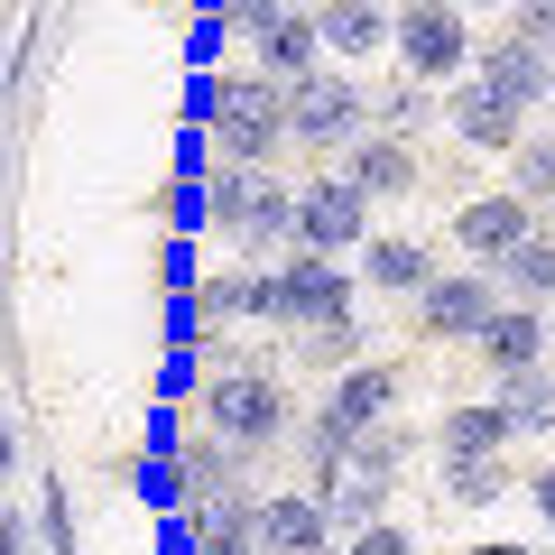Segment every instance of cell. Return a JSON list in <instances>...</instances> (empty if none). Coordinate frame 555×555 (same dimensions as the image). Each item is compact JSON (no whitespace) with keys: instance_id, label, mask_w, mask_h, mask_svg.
<instances>
[{"instance_id":"obj_1","label":"cell","mask_w":555,"mask_h":555,"mask_svg":"<svg viewBox=\"0 0 555 555\" xmlns=\"http://www.w3.org/2000/svg\"><path fill=\"white\" fill-rule=\"evenodd\" d=\"M278 149H287V93L259 75H214V158L269 177Z\"/></svg>"},{"instance_id":"obj_16","label":"cell","mask_w":555,"mask_h":555,"mask_svg":"<svg viewBox=\"0 0 555 555\" xmlns=\"http://www.w3.org/2000/svg\"><path fill=\"white\" fill-rule=\"evenodd\" d=\"M195 555H269L259 546V491L195 500Z\"/></svg>"},{"instance_id":"obj_26","label":"cell","mask_w":555,"mask_h":555,"mask_svg":"<svg viewBox=\"0 0 555 555\" xmlns=\"http://www.w3.org/2000/svg\"><path fill=\"white\" fill-rule=\"evenodd\" d=\"M426 112H436V93H426V83H398V93L371 102V120H389V139H416V130H426Z\"/></svg>"},{"instance_id":"obj_33","label":"cell","mask_w":555,"mask_h":555,"mask_svg":"<svg viewBox=\"0 0 555 555\" xmlns=\"http://www.w3.org/2000/svg\"><path fill=\"white\" fill-rule=\"evenodd\" d=\"M528 500H537V518L555 528V463H537V473H528Z\"/></svg>"},{"instance_id":"obj_4","label":"cell","mask_w":555,"mask_h":555,"mask_svg":"<svg viewBox=\"0 0 555 555\" xmlns=\"http://www.w3.org/2000/svg\"><path fill=\"white\" fill-rule=\"evenodd\" d=\"M473 10H454V0H416V10H398L389 28V56H398V83H463V65H473Z\"/></svg>"},{"instance_id":"obj_20","label":"cell","mask_w":555,"mask_h":555,"mask_svg":"<svg viewBox=\"0 0 555 555\" xmlns=\"http://www.w3.org/2000/svg\"><path fill=\"white\" fill-rule=\"evenodd\" d=\"M491 408L509 416V436H555V371H528V379H500Z\"/></svg>"},{"instance_id":"obj_2","label":"cell","mask_w":555,"mask_h":555,"mask_svg":"<svg viewBox=\"0 0 555 555\" xmlns=\"http://www.w3.org/2000/svg\"><path fill=\"white\" fill-rule=\"evenodd\" d=\"M297 426V408H287V389H278V371H222V379H204V436L214 444H232L241 463L250 454H269L278 436Z\"/></svg>"},{"instance_id":"obj_18","label":"cell","mask_w":555,"mask_h":555,"mask_svg":"<svg viewBox=\"0 0 555 555\" xmlns=\"http://www.w3.org/2000/svg\"><path fill=\"white\" fill-rule=\"evenodd\" d=\"M509 416H500L491 408V398H473V408H454V416H444V426H436V454L444 463H481V454H509Z\"/></svg>"},{"instance_id":"obj_24","label":"cell","mask_w":555,"mask_h":555,"mask_svg":"<svg viewBox=\"0 0 555 555\" xmlns=\"http://www.w3.org/2000/svg\"><path fill=\"white\" fill-rule=\"evenodd\" d=\"M509 195L518 204H555V130H528L509 149Z\"/></svg>"},{"instance_id":"obj_14","label":"cell","mask_w":555,"mask_h":555,"mask_svg":"<svg viewBox=\"0 0 555 555\" xmlns=\"http://www.w3.org/2000/svg\"><path fill=\"white\" fill-rule=\"evenodd\" d=\"M334 177H343V185H361L371 204L416 195V149H408V139H389V130H361V139H352V158H343Z\"/></svg>"},{"instance_id":"obj_11","label":"cell","mask_w":555,"mask_h":555,"mask_svg":"<svg viewBox=\"0 0 555 555\" xmlns=\"http://www.w3.org/2000/svg\"><path fill=\"white\" fill-rule=\"evenodd\" d=\"M473 83H491L500 102H546V47H528V38H509V28H491V38L473 47Z\"/></svg>"},{"instance_id":"obj_22","label":"cell","mask_w":555,"mask_h":555,"mask_svg":"<svg viewBox=\"0 0 555 555\" xmlns=\"http://www.w3.org/2000/svg\"><path fill=\"white\" fill-rule=\"evenodd\" d=\"M509 454H481V463H444V500L454 509H491V500H509Z\"/></svg>"},{"instance_id":"obj_29","label":"cell","mask_w":555,"mask_h":555,"mask_svg":"<svg viewBox=\"0 0 555 555\" xmlns=\"http://www.w3.org/2000/svg\"><path fill=\"white\" fill-rule=\"evenodd\" d=\"M509 38H528V47H546V56H555V0H518V10H509Z\"/></svg>"},{"instance_id":"obj_32","label":"cell","mask_w":555,"mask_h":555,"mask_svg":"<svg viewBox=\"0 0 555 555\" xmlns=\"http://www.w3.org/2000/svg\"><path fill=\"white\" fill-rule=\"evenodd\" d=\"M222 28H232V20H195V28H185V56L204 65V56H214V47H222Z\"/></svg>"},{"instance_id":"obj_10","label":"cell","mask_w":555,"mask_h":555,"mask_svg":"<svg viewBox=\"0 0 555 555\" xmlns=\"http://www.w3.org/2000/svg\"><path fill=\"white\" fill-rule=\"evenodd\" d=\"M444 120H454V139H463V149H491V158H509L518 139H528V112H518V102H500L491 83H473V75L454 83Z\"/></svg>"},{"instance_id":"obj_5","label":"cell","mask_w":555,"mask_h":555,"mask_svg":"<svg viewBox=\"0 0 555 555\" xmlns=\"http://www.w3.org/2000/svg\"><path fill=\"white\" fill-rule=\"evenodd\" d=\"M361 130H371V93H361L352 65H324L315 83L287 93V149H306V158H334V149H352Z\"/></svg>"},{"instance_id":"obj_28","label":"cell","mask_w":555,"mask_h":555,"mask_svg":"<svg viewBox=\"0 0 555 555\" xmlns=\"http://www.w3.org/2000/svg\"><path fill=\"white\" fill-rule=\"evenodd\" d=\"M334 555H416V537L398 528V518H379V528H361V537H343Z\"/></svg>"},{"instance_id":"obj_31","label":"cell","mask_w":555,"mask_h":555,"mask_svg":"<svg viewBox=\"0 0 555 555\" xmlns=\"http://www.w3.org/2000/svg\"><path fill=\"white\" fill-rule=\"evenodd\" d=\"M167 334L195 343V334H204V306H195V297H177V306H167Z\"/></svg>"},{"instance_id":"obj_8","label":"cell","mask_w":555,"mask_h":555,"mask_svg":"<svg viewBox=\"0 0 555 555\" xmlns=\"http://www.w3.org/2000/svg\"><path fill=\"white\" fill-rule=\"evenodd\" d=\"M361 241H371V195L343 177H315L297 195V250L306 259H352Z\"/></svg>"},{"instance_id":"obj_19","label":"cell","mask_w":555,"mask_h":555,"mask_svg":"<svg viewBox=\"0 0 555 555\" xmlns=\"http://www.w3.org/2000/svg\"><path fill=\"white\" fill-rule=\"evenodd\" d=\"M491 278L509 287V306H537V315H546V297H555V232H528Z\"/></svg>"},{"instance_id":"obj_35","label":"cell","mask_w":555,"mask_h":555,"mask_svg":"<svg viewBox=\"0 0 555 555\" xmlns=\"http://www.w3.org/2000/svg\"><path fill=\"white\" fill-rule=\"evenodd\" d=\"M0 481H10V416H0Z\"/></svg>"},{"instance_id":"obj_9","label":"cell","mask_w":555,"mask_h":555,"mask_svg":"<svg viewBox=\"0 0 555 555\" xmlns=\"http://www.w3.org/2000/svg\"><path fill=\"white\" fill-rule=\"evenodd\" d=\"M528 232H537V204H518L509 185H500V195H473V204L454 214V241L473 250V269H500Z\"/></svg>"},{"instance_id":"obj_12","label":"cell","mask_w":555,"mask_h":555,"mask_svg":"<svg viewBox=\"0 0 555 555\" xmlns=\"http://www.w3.org/2000/svg\"><path fill=\"white\" fill-rule=\"evenodd\" d=\"M473 352L491 361V379H528V371H546V315H537V306H509V297H500V315L481 324Z\"/></svg>"},{"instance_id":"obj_37","label":"cell","mask_w":555,"mask_h":555,"mask_svg":"<svg viewBox=\"0 0 555 555\" xmlns=\"http://www.w3.org/2000/svg\"><path fill=\"white\" fill-rule=\"evenodd\" d=\"M546 102H555V56H546Z\"/></svg>"},{"instance_id":"obj_3","label":"cell","mask_w":555,"mask_h":555,"mask_svg":"<svg viewBox=\"0 0 555 555\" xmlns=\"http://www.w3.org/2000/svg\"><path fill=\"white\" fill-rule=\"evenodd\" d=\"M352 315V269L343 259H306L287 250L278 269H259V324H287V334H324V324Z\"/></svg>"},{"instance_id":"obj_15","label":"cell","mask_w":555,"mask_h":555,"mask_svg":"<svg viewBox=\"0 0 555 555\" xmlns=\"http://www.w3.org/2000/svg\"><path fill=\"white\" fill-rule=\"evenodd\" d=\"M361 278H371L379 297H426V287H436V250H426V241H408V232H371L361 241Z\"/></svg>"},{"instance_id":"obj_7","label":"cell","mask_w":555,"mask_h":555,"mask_svg":"<svg viewBox=\"0 0 555 555\" xmlns=\"http://www.w3.org/2000/svg\"><path fill=\"white\" fill-rule=\"evenodd\" d=\"M491 315H500L491 269H436V287L416 297V343H481Z\"/></svg>"},{"instance_id":"obj_34","label":"cell","mask_w":555,"mask_h":555,"mask_svg":"<svg viewBox=\"0 0 555 555\" xmlns=\"http://www.w3.org/2000/svg\"><path fill=\"white\" fill-rule=\"evenodd\" d=\"M158 555H195V518H167V528H158Z\"/></svg>"},{"instance_id":"obj_13","label":"cell","mask_w":555,"mask_h":555,"mask_svg":"<svg viewBox=\"0 0 555 555\" xmlns=\"http://www.w3.org/2000/svg\"><path fill=\"white\" fill-rule=\"evenodd\" d=\"M259 546H269V555H334V518H324V500L315 491L259 500Z\"/></svg>"},{"instance_id":"obj_30","label":"cell","mask_w":555,"mask_h":555,"mask_svg":"<svg viewBox=\"0 0 555 555\" xmlns=\"http://www.w3.org/2000/svg\"><path fill=\"white\" fill-rule=\"evenodd\" d=\"M38 528H47V546L56 555H75V518H65V491L47 481V500H38Z\"/></svg>"},{"instance_id":"obj_6","label":"cell","mask_w":555,"mask_h":555,"mask_svg":"<svg viewBox=\"0 0 555 555\" xmlns=\"http://www.w3.org/2000/svg\"><path fill=\"white\" fill-rule=\"evenodd\" d=\"M222 20L250 38V75L278 83V93H297V83L324 75V38H315V10H222Z\"/></svg>"},{"instance_id":"obj_17","label":"cell","mask_w":555,"mask_h":555,"mask_svg":"<svg viewBox=\"0 0 555 555\" xmlns=\"http://www.w3.org/2000/svg\"><path fill=\"white\" fill-rule=\"evenodd\" d=\"M398 28V10H379V0H343V10H315V38L324 56H379Z\"/></svg>"},{"instance_id":"obj_25","label":"cell","mask_w":555,"mask_h":555,"mask_svg":"<svg viewBox=\"0 0 555 555\" xmlns=\"http://www.w3.org/2000/svg\"><path fill=\"white\" fill-rule=\"evenodd\" d=\"M204 334L214 324H232V315H259V269H222V278H204Z\"/></svg>"},{"instance_id":"obj_36","label":"cell","mask_w":555,"mask_h":555,"mask_svg":"<svg viewBox=\"0 0 555 555\" xmlns=\"http://www.w3.org/2000/svg\"><path fill=\"white\" fill-rule=\"evenodd\" d=\"M473 555H528V546H509V537H500V546H473Z\"/></svg>"},{"instance_id":"obj_23","label":"cell","mask_w":555,"mask_h":555,"mask_svg":"<svg viewBox=\"0 0 555 555\" xmlns=\"http://www.w3.org/2000/svg\"><path fill=\"white\" fill-rule=\"evenodd\" d=\"M408 454H416V444H408V426H371V436L352 444V463H343V481H371V491H389Z\"/></svg>"},{"instance_id":"obj_27","label":"cell","mask_w":555,"mask_h":555,"mask_svg":"<svg viewBox=\"0 0 555 555\" xmlns=\"http://www.w3.org/2000/svg\"><path fill=\"white\" fill-rule=\"evenodd\" d=\"M352 352H361V315H343V324H324V334H306V361H315V371H352Z\"/></svg>"},{"instance_id":"obj_21","label":"cell","mask_w":555,"mask_h":555,"mask_svg":"<svg viewBox=\"0 0 555 555\" xmlns=\"http://www.w3.org/2000/svg\"><path fill=\"white\" fill-rule=\"evenodd\" d=\"M177 481H185V509H195V500H222V491H241V454L214 444V436H195L177 454Z\"/></svg>"}]
</instances>
